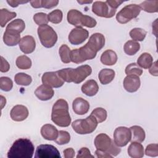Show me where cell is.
Here are the masks:
<instances>
[{
    "instance_id": "816d5d0a",
    "label": "cell",
    "mask_w": 158,
    "mask_h": 158,
    "mask_svg": "<svg viewBox=\"0 0 158 158\" xmlns=\"http://www.w3.org/2000/svg\"><path fill=\"white\" fill-rule=\"evenodd\" d=\"M30 1H7V2L12 7H17L19 4H25V3H27Z\"/></svg>"
},
{
    "instance_id": "8d00e7d4",
    "label": "cell",
    "mask_w": 158,
    "mask_h": 158,
    "mask_svg": "<svg viewBox=\"0 0 158 158\" xmlns=\"http://www.w3.org/2000/svg\"><path fill=\"white\" fill-rule=\"evenodd\" d=\"M70 49L66 44H62L59 49V53L60 59L63 63L68 64L71 62L70 60Z\"/></svg>"
},
{
    "instance_id": "d6a6232c",
    "label": "cell",
    "mask_w": 158,
    "mask_h": 158,
    "mask_svg": "<svg viewBox=\"0 0 158 158\" xmlns=\"http://www.w3.org/2000/svg\"><path fill=\"white\" fill-rule=\"evenodd\" d=\"M25 28V23L24 21L22 19H15L11 22H10L6 27L7 30H10L17 33H20L22 32Z\"/></svg>"
},
{
    "instance_id": "1f68e13d",
    "label": "cell",
    "mask_w": 158,
    "mask_h": 158,
    "mask_svg": "<svg viewBox=\"0 0 158 158\" xmlns=\"http://www.w3.org/2000/svg\"><path fill=\"white\" fill-rule=\"evenodd\" d=\"M17 16L14 12H10L7 9H1L0 10V25L1 27H4L6 23L10 20Z\"/></svg>"
},
{
    "instance_id": "5b68a950",
    "label": "cell",
    "mask_w": 158,
    "mask_h": 158,
    "mask_svg": "<svg viewBox=\"0 0 158 158\" xmlns=\"http://www.w3.org/2000/svg\"><path fill=\"white\" fill-rule=\"evenodd\" d=\"M97 51L89 43H87L79 49H75L70 52V60L75 64H80L87 60L95 58Z\"/></svg>"
},
{
    "instance_id": "5bb4252c",
    "label": "cell",
    "mask_w": 158,
    "mask_h": 158,
    "mask_svg": "<svg viewBox=\"0 0 158 158\" xmlns=\"http://www.w3.org/2000/svg\"><path fill=\"white\" fill-rule=\"evenodd\" d=\"M41 81L43 84L48 85L53 88H60L64 84V81L62 80L57 74V72H48L43 73Z\"/></svg>"
},
{
    "instance_id": "db71d44e",
    "label": "cell",
    "mask_w": 158,
    "mask_h": 158,
    "mask_svg": "<svg viewBox=\"0 0 158 158\" xmlns=\"http://www.w3.org/2000/svg\"><path fill=\"white\" fill-rule=\"evenodd\" d=\"M77 2H78L79 4H86V3L89 4V3H91V2H93V1H77Z\"/></svg>"
},
{
    "instance_id": "8992f818",
    "label": "cell",
    "mask_w": 158,
    "mask_h": 158,
    "mask_svg": "<svg viewBox=\"0 0 158 158\" xmlns=\"http://www.w3.org/2000/svg\"><path fill=\"white\" fill-rule=\"evenodd\" d=\"M98 122L91 115L85 119L76 120L72 123L73 130L78 134L87 135L93 133L98 126Z\"/></svg>"
},
{
    "instance_id": "ab89813d",
    "label": "cell",
    "mask_w": 158,
    "mask_h": 158,
    "mask_svg": "<svg viewBox=\"0 0 158 158\" xmlns=\"http://www.w3.org/2000/svg\"><path fill=\"white\" fill-rule=\"evenodd\" d=\"M127 75H135L138 77L141 76L143 73V70L141 67L136 63H131L128 64L125 70Z\"/></svg>"
},
{
    "instance_id": "836d02e7",
    "label": "cell",
    "mask_w": 158,
    "mask_h": 158,
    "mask_svg": "<svg viewBox=\"0 0 158 158\" xmlns=\"http://www.w3.org/2000/svg\"><path fill=\"white\" fill-rule=\"evenodd\" d=\"M14 80L15 83L19 85L28 86L32 81V78L28 74L20 72L15 75Z\"/></svg>"
},
{
    "instance_id": "8fae6325",
    "label": "cell",
    "mask_w": 158,
    "mask_h": 158,
    "mask_svg": "<svg viewBox=\"0 0 158 158\" xmlns=\"http://www.w3.org/2000/svg\"><path fill=\"white\" fill-rule=\"evenodd\" d=\"M35 158H60L58 149L51 144H40L37 146L35 154Z\"/></svg>"
},
{
    "instance_id": "60d3db41",
    "label": "cell",
    "mask_w": 158,
    "mask_h": 158,
    "mask_svg": "<svg viewBox=\"0 0 158 158\" xmlns=\"http://www.w3.org/2000/svg\"><path fill=\"white\" fill-rule=\"evenodd\" d=\"M70 141V135L69 132L64 130L59 131L58 136L56 139L54 140L56 144L59 145H64L67 144Z\"/></svg>"
},
{
    "instance_id": "7402d4cb",
    "label": "cell",
    "mask_w": 158,
    "mask_h": 158,
    "mask_svg": "<svg viewBox=\"0 0 158 158\" xmlns=\"http://www.w3.org/2000/svg\"><path fill=\"white\" fill-rule=\"evenodd\" d=\"M82 93L88 96H93L99 91V86L97 82L93 79L86 81L81 88Z\"/></svg>"
},
{
    "instance_id": "681fc988",
    "label": "cell",
    "mask_w": 158,
    "mask_h": 158,
    "mask_svg": "<svg viewBox=\"0 0 158 158\" xmlns=\"http://www.w3.org/2000/svg\"><path fill=\"white\" fill-rule=\"evenodd\" d=\"M95 154L96 156L98 158H111L112 157V156H110L109 154L102 151H100L98 149H96V151H95Z\"/></svg>"
},
{
    "instance_id": "cb8c5ba5",
    "label": "cell",
    "mask_w": 158,
    "mask_h": 158,
    "mask_svg": "<svg viewBox=\"0 0 158 158\" xmlns=\"http://www.w3.org/2000/svg\"><path fill=\"white\" fill-rule=\"evenodd\" d=\"M88 42L98 52L104 46L105 38L102 34L95 33L89 37Z\"/></svg>"
},
{
    "instance_id": "603a6c76",
    "label": "cell",
    "mask_w": 158,
    "mask_h": 158,
    "mask_svg": "<svg viewBox=\"0 0 158 158\" xmlns=\"http://www.w3.org/2000/svg\"><path fill=\"white\" fill-rule=\"evenodd\" d=\"M127 151L129 156L132 158H141L144 154L143 146L139 142H131Z\"/></svg>"
},
{
    "instance_id": "4dcf8cb0",
    "label": "cell",
    "mask_w": 158,
    "mask_h": 158,
    "mask_svg": "<svg viewBox=\"0 0 158 158\" xmlns=\"http://www.w3.org/2000/svg\"><path fill=\"white\" fill-rule=\"evenodd\" d=\"M140 49V44L135 41L128 40L127 41L123 46V50L125 54L128 56H133Z\"/></svg>"
},
{
    "instance_id": "e575fe53",
    "label": "cell",
    "mask_w": 158,
    "mask_h": 158,
    "mask_svg": "<svg viewBox=\"0 0 158 158\" xmlns=\"http://www.w3.org/2000/svg\"><path fill=\"white\" fill-rule=\"evenodd\" d=\"M15 64L19 69L22 70H27L31 67V59L25 55L19 56L16 59Z\"/></svg>"
},
{
    "instance_id": "484cf974",
    "label": "cell",
    "mask_w": 158,
    "mask_h": 158,
    "mask_svg": "<svg viewBox=\"0 0 158 158\" xmlns=\"http://www.w3.org/2000/svg\"><path fill=\"white\" fill-rule=\"evenodd\" d=\"M115 71L110 69H103L99 74L98 78L101 84L107 85L110 83L115 77Z\"/></svg>"
},
{
    "instance_id": "7a4b0ae2",
    "label": "cell",
    "mask_w": 158,
    "mask_h": 158,
    "mask_svg": "<svg viewBox=\"0 0 158 158\" xmlns=\"http://www.w3.org/2000/svg\"><path fill=\"white\" fill-rule=\"evenodd\" d=\"M35 148L27 138H19L15 141L7 152L8 158H31Z\"/></svg>"
},
{
    "instance_id": "f35d334b",
    "label": "cell",
    "mask_w": 158,
    "mask_h": 158,
    "mask_svg": "<svg viewBox=\"0 0 158 158\" xmlns=\"http://www.w3.org/2000/svg\"><path fill=\"white\" fill-rule=\"evenodd\" d=\"M63 18L62 12L60 9H56L49 13L48 15V21L50 22L57 24L61 22Z\"/></svg>"
},
{
    "instance_id": "d4e9b609",
    "label": "cell",
    "mask_w": 158,
    "mask_h": 158,
    "mask_svg": "<svg viewBox=\"0 0 158 158\" xmlns=\"http://www.w3.org/2000/svg\"><path fill=\"white\" fill-rule=\"evenodd\" d=\"M100 59L104 65H113L117 61V55L115 51L111 49H107L102 52Z\"/></svg>"
},
{
    "instance_id": "ee69618b",
    "label": "cell",
    "mask_w": 158,
    "mask_h": 158,
    "mask_svg": "<svg viewBox=\"0 0 158 158\" xmlns=\"http://www.w3.org/2000/svg\"><path fill=\"white\" fill-rule=\"evenodd\" d=\"M145 154L150 157H157L158 156V144L156 143L148 144L145 149Z\"/></svg>"
},
{
    "instance_id": "ffe728a7",
    "label": "cell",
    "mask_w": 158,
    "mask_h": 158,
    "mask_svg": "<svg viewBox=\"0 0 158 158\" xmlns=\"http://www.w3.org/2000/svg\"><path fill=\"white\" fill-rule=\"evenodd\" d=\"M20 40V33L6 29L3 35V41L5 44L9 46H14L19 44Z\"/></svg>"
},
{
    "instance_id": "7c38bea8",
    "label": "cell",
    "mask_w": 158,
    "mask_h": 158,
    "mask_svg": "<svg viewBox=\"0 0 158 158\" xmlns=\"http://www.w3.org/2000/svg\"><path fill=\"white\" fill-rule=\"evenodd\" d=\"M116 10L111 8L106 1H95L92 6L93 12L101 17L111 18L115 15Z\"/></svg>"
},
{
    "instance_id": "2e32d148",
    "label": "cell",
    "mask_w": 158,
    "mask_h": 158,
    "mask_svg": "<svg viewBox=\"0 0 158 158\" xmlns=\"http://www.w3.org/2000/svg\"><path fill=\"white\" fill-rule=\"evenodd\" d=\"M29 114L27 107L23 105H16L10 110V115L14 121L21 122L25 120Z\"/></svg>"
},
{
    "instance_id": "f907efd6",
    "label": "cell",
    "mask_w": 158,
    "mask_h": 158,
    "mask_svg": "<svg viewBox=\"0 0 158 158\" xmlns=\"http://www.w3.org/2000/svg\"><path fill=\"white\" fill-rule=\"evenodd\" d=\"M149 73L155 77L158 76V72H157V61H155L154 63H152V65L150 67L149 69Z\"/></svg>"
},
{
    "instance_id": "6da1fadb",
    "label": "cell",
    "mask_w": 158,
    "mask_h": 158,
    "mask_svg": "<svg viewBox=\"0 0 158 158\" xmlns=\"http://www.w3.org/2000/svg\"><path fill=\"white\" fill-rule=\"evenodd\" d=\"M51 120L60 127H67L70 125L72 118L69 112V105L65 100L59 99L54 103L52 108Z\"/></svg>"
},
{
    "instance_id": "e0dca14e",
    "label": "cell",
    "mask_w": 158,
    "mask_h": 158,
    "mask_svg": "<svg viewBox=\"0 0 158 158\" xmlns=\"http://www.w3.org/2000/svg\"><path fill=\"white\" fill-rule=\"evenodd\" d=\"M19 45L20 49L24 54H30L35 49L36 42L32 36L27 35L21 38Z\"/></svg>"
},
{
    "instance_id": "9a60e30c",
    "label": "cell",
    "mask_w": 158,
    "mask_h": 158,
    "mask_svg": "<svg viewBox=\"0 0 158 158\" xmlns=\"http://www.w3.org/2000/svg\"><path fill=\"white\" fill-rule=\"evenodd\" d=\"M141 85V81L138 76L128 75L124 78L123 85L124 89L129 93H134L138 91Z\"/></svg>"
},
{
    "instance_id": "4316f807",
    "label": "cell",
    "mask_w": 158,
    "mask_h": 158,
    "mask_svg": "<svg viewBox=\"0 0 158 158\" xmlns=\"http://www.w3.org/2000/svg\"><path fill=\"white\" fill-rule=\"evenodd\" d=\"M131 133V142L142 143L144 141L146 134L145 131L142 127L138 125H134L130 128Z\"/></svg>"
},
{
    "instance_id": "9c48e42d",
    "label": "cell",
    "mask_w": 158,
    "mask_h": 158,
    "mask_svg": "<svg viewBox=\"0 0 158 158\" xmlns=\"http://www.w3.org/2000/svg\"><path fill=\"white\" fill-rule=\"evenodd\" d=\"M92 69L88 65H82L76 69L70 68L69 77L70 82H73L75 84L81 83L88 76L91 74Z\"/></svg>"
},
{
    "instance_id": "277c9868",
    "label": "cell",
    "mask_w": 158,
    "mask_h": 158,
    "mask_svg": "<svg viewBox=\"0 0 158 158\" xmlns=\"http://www.w3.org/2000/svg\"><path fill=\"white\" fill-rule=\"evenodd\" d=\"M68 22L76 27H82V26L88 28L94 27L97 22L96 20L88 15H83L80 11L77 9H71L67 13Z\"/></svg>"
},
{
    "instance_id": "f546056e",
    "label": "cell",
    "mask_w": 158,
    "mask_h": 158,
    "mask_svg": "<svg viewBox=\"0 0 158 158\" xmlns=\"http://www.w3.org/2000/svg\"><path fill=\"white\" fill-rule=\"evenodd\" d=\"M141 10L148 13H155L158 12V1H144L139 5Z\"/></svg>"
},
{
    "instance_id": "c3c4849f",
    "label": "cell",
    "mask_w": 158,
    "mask_h": 158,
    "mask_svg": "<svg viewBox=\"0 0 158 158\" xmlns=\"http://www.w3.org/2000/svg\"><path fill=\"white\" fill-rule=\"evenodd\" d=\"M63 153L65 158H73L75 157V151L72 148L65 149L63 151Z\"/></svg>"
},
{
    "instance_id": "f1b7e54d",
    "label": "cell",
    "mask_w": 158,
    "mask_h": 158,
    "mask_svg": "<svg viewBox=\"0 0 158 158\" xmlns=\"http://www.w3.org/2000/svg\"><path fill=\"white\" fill-rule=\"evenodd\" d=\"M31 6L33 8H41L44 7L46 9H51L56 6L59 3V1L53 0V1H47V0H38V1H30Z\"/></svg>"
},
{
    "instance_id": "74e56055",
    "label": "cell",
    "mask_w": 158,
    "mask_h": 158,
    "mask_svg": "<svg viewBox=\"0 0 158 158\" xmlns=\"http://www.w3.org/2000/svg\"><path fill=\"white\" fill-rule=\"evenodd\" d=\"M90 115H93L96 118L98 123H99L104 122L106 120L107 113L104 108L97 107L92 111Z\"/></svg>"
},
{
    "instance_id": "30bf717a",
    "label": "cell",
    "mask_w": 158,
    "mask_h": 158,
    "mask_svg": "<svg viewBox=\"0 0 158 158\" xmlns=\"http://www.w3.org/2000/svg\"><path fill=\"white\" fill-rule=\"evenodd\" d=\"M131 133L130 128L118 127L114 132V141L118 147L125 146L131 141Z\"/></svg>"
},
{
    "instance_id": "52a82bcc",
    "label": "cell",
    "mask_w": 158,
    "mask_h": 158,
    "mask_svg": "<svg viewBox=\"0 0 158 158\" xmlns=\"http://www.w3.org/2000/svg\"><path fill=\"white\" fill-rule=\"evenodd\" d=\"M38 35L41 44L47 48L53 47L57 41L56 32L48 24L38 27Z\"/></svg>"
},
{
    "instance_id": "bcb514c9",
    "label": "cell",
    "mask_w": 158,
    "mask_h": 158,
    "mask_svg": "<svg viewBox=\"0 0 158 158\" xmlns=\"http://www.w3.org/2000/svg\"><path fill=\"white\" fill-rule=\"evenodd\" d=\"M10 69V65L9 62L2 57H1V67L0 71L1 72H7Z\"/></svg>"
},
{
    "instance_id": "ac0fdd59",
    "label": "cell",
    "mask_w": 158,
    "mask_h": 158,
    "mask_svg": "<svg viewBox=\"0 0 158 158\" xmlns=\"http://www.w3.org/2000/svg\"><path fill=\"white\" fill-rule=\"evenodd\" d=\"M35 94L40 100L44 101L51 99L54 96V91L51 86L43 84L35 89Z\"/></svg>"
},
{
    "instance_id": "d6986e66",
    "label": "cell",
    "mask_w": 158,
    "mask_h": 158,
    "mask_svg": "<svg viewBox=\"0 0 158 158\" xmlns=\"http://www.w3.org/2000/svg\"><path fill=\"white\" fill-rule=\"evenodd\" d=\"M72 109L76 114L80 115H85L89 109V104L82 98H77L73 101Z\"/></svg>"
},
{
    "instance_id": "7dc6e473",
    "label": "cell",
    "mask_w": 158,
    "mask_h": 158,
    "mask_svg": "<svg viewBox=\"0 0 158 158\" xmlns=\"http://www.w3.org/2000/svg\"><path fill=\"white\" fill-rule=\"evenodd\" d=\"M106 2L109 4V6L114 9H116L119 7V6L122 4L123 2V1H117V0H107L106 1Z\"/></svg>"
},
{
    "instance_id": "d590c367",
    "label": "cell",
    "mask_w": 158,
    "mask_h": 158,
    "mask_svg": "<svg viewBox=\"0 0 158 158\" xmlns=\"http://www.w3.org/2000/svg\"><path fill=\"white\" fill-rule=\"evenodd\" d=\"M146 31L141 28H135L130 31V36L135 41H142L146 36Z\"/></svg>"
},
{
    "instance_id": "4fadbf2b",
    "label": "cell",
    "mask_w": 158,
    "mask_h": 158,
    "mask_svg": "<svg viewBox=\"0 0 158 158\" xmlns=\"http://www.w3.org/2000/svg\"><path fill=\"white\" fill-rule=\"evenodd\" d=\"M89 36V32L82 27L73 28L70 32L68 39L73 45H78L83 43Z\"/></svg>"
},
{
    "instance_id": "44dd1931",
    "label": "cell",
    "mask_w": 158,
    "mask_h": 158,
    "mask_svg": "<svg viewBox=\"0 0 158 158\" xmlns=\"http://www.w3.org/2000/svg\"><path fill=\"white\" fill-rule=\"evenodd\" d=\"M41 136L46 140L54 141L58 136L59 131L51 124H45L41 128Z\"/></svg>"
},
{
    "instance_id": "3957f363",
    "label": "cell",
    "mask_w": 158,
    "mask_h": 158,
    "mask_svg": "<svg viewBox=\"0 0 158 158\" xmlns=\"http://www.w3.org/2000/svg\"><path fill=\"white\" fill-rule=\"evenodd\" d=\"M94 143L96 149L104 151L112 157L117 156L121 151L120 147L117 146L114 141L105 133L98 135L94 139Z\"/></svg>"
},
{
    "instance_id": "f6af8a7d",
    "label": "cell",
    "mask_w": 158,
    "mask_h": 158,
    "mask_svg": "<svg viewBox=\"0 0 158 158\" xmlns=\"http://www.w3.org/2000/svg\"><path fill=\"white\" fill-rule=\"evenodd\" d=\"M77 158H88V157H94V156L91 155L90 151L88 148L86 147L81 148L78 152L77 156Z\"/></svg>"
},
{
    "instance_id": "7bdbcfd3",
    "label": "cell",
    "mask_w": 158,
    "mask_h": 158,
    "mask_svg": "<svg viewBox=\"0 0 158 158\" xmlns=\"http://www.w3.org/2000/svg\"><path fill=\"white\" fill-rule=\"evenodd\" d=\"M34 22L39 26L47 25L48 23V15L43 12H38L33 15Z\"/></svg>"
},
{
    "instance_id": "ba28073f",
    "label": "cell",
    "mask_w": 158,
    "mask_h": 158,
    "mask_svg": "<svg viewBox=\"0 0 158 158\" xmlns=\"http://www.w3.org/2000/svg\"><path fill=\"white\" fill-rule=\"evenodd\" d=\"M140 12L141 9L139 5L135 4L127 5L117 14L116 20L118 23L125 24L131 19L136 18Z\"/></svg>"
},
{
    "instance_id": "83f0119b",
    "label": "cell",
    "mask_w": 158,
    "mask_h": 158,
    "mask_svg": "<svg viewBox=\"0 0 158 158\" xmlns=\"http://www.w3.org/2000/svg\"><path fill=\"white\" fill-rule=\"evenodd\" d=\"M153 63L152 56L148 52H144L137 59V64L141 68L148 69L151 67Z\"/></svg>"
},
{
    "instance_id": "b9f144b4",
    "label": "cell",
    "mask_w": 158,
    "mask_h": 158,
    "mask_svg": "<svg viewBox=\"0 0 158 158\" xmlns=\"http://www.w3.org/2000/svg\"><path fill=\"white\" fill-rule=\"evenodd\" d=\"M13 87L12 80L7 77H1L0 78V88L4 91H9Z\"/></svg>"
},
{
    "instance_id": "f5cc1de1",
    "label": "cell",
    "mask_w": 158,
    "mask_h": 158,
    "mask_svg": "<svg viewBox=\"0 0 158 158\" xmlns=\"http://www.w3.org/2000/svg\"><path fill=\"white\" fill-rule=\"evenodd\" d=\"M6 98L3 96H2V95H1V109L4 107V106L6 105Z\"/></svg>"
}]
</instances>
